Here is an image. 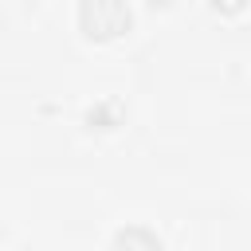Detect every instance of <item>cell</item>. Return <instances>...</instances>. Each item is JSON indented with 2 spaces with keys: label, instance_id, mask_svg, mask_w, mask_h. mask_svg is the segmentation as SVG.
Returning <instances> with one entry per match:
<instances>
[{
  "label": "cell",
  "instance_id": "1",
  "mask_svg": "<svg viewBox=\"0 0 251 251\" xmlns=\"http://www.w3.org/2000/svg\"><path fill=\"white\" fill-rule=\"evenodd\" d=\"M78 24L90 39H118L122 31H129V8L126 0H82Z\"/></svg>",
  "mask_w": 251,
  "mask_h": 251
},
{
  "label": "cell",
  "instance_id": "2",
  "mask_svg": "<svg viewBox=\"0 0 251 251\" xmlns=\"http://www.w3.org/2000/svg\"><path fill=\"white\" fill-rule=\"evenodd\" d=\"M114 251H161V243L145 227H122L114 235Z\"/></svg>",
  "mask_w": 251,
  "mask_h": 251
}]
</instances>
